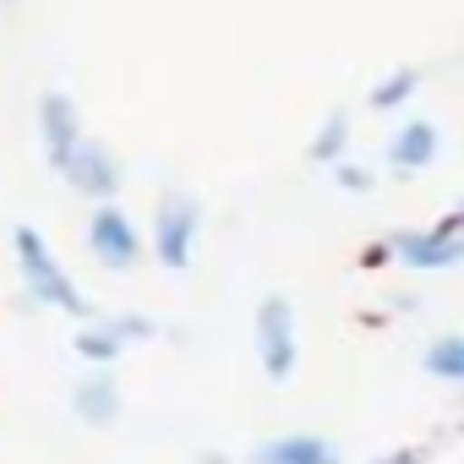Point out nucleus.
I'll list each match as a JSON object with an SVG mask.
<instances>
[{"label": "nucleus", "mask_w": 464, "mask_h": 464, "mask_svg": "<svg viewBox=\"0 0 464 464\" xmlns=\"http://www.w3.org/2000/svg\"><path fill=\"white\" fill-rule=\"evenodd\" d=\"M17 257H23L28 290H34L39 301L61 306V312H72V317H88V301L77 295V285L66 279V268L50 257V246H44V236H39L34 224H17Z\"/></svg>", "instance_id": "nucleus-1"}, {"label": "nucleus", "mask_w": 464, "mask_h": 464, "mask_svg": "<svg viewBox=\"0 0 464 464\" xmlns=\"http://www.w3.org/2000/svg\"><path fill=\"white\" fill-rule=\"evenodd\" d=\"M459 224H464V213L453 208L437 229H399L393 241H382L388 246V257H404V263H415V268H453L459 263Z\"/></svg>", "instance_id": "nucleus-2"}, {"label": "nucleus", "mask_w": 464, "mask_h": 464, "mask_svg": "<svg viewBox=\"0 0 464 464\" xmlns=\"http://www.w3.org/2000/svg\"><path fill=\"white\" fill-rule=\"evenodd\" d=\"M257 350H263V372L274 382H285L295 372V312L290 301H263L257 306Z\"/></svg>", "instance_id": "nucleus-3"}, {"label": "nucleus", "mask_w": 464, "mask_h": 464, "mask_svg": "<svg viewBox=\"0 0 464 464\" xmlns=\"http://www.w3.org/2000/svg\"><path fill=\"white\" fill-rule=\"evenodd\" d=\"M197 202L191 197H169L159 202V218H153V246H159V263L164 268H186L191 263V241H197Z\"/></svg>", "instance_id": "nucleus-4"}, {"label": "nucleus", "mask_w": 464, "mask_h": 464, "mask_svg": "<svg viewBox=\"0 0 464 464\" xmlns=\"http://www.w3.org/2000/svg\"><path fill=\"white\" fill-rule=\"evenodd\" d=\"M88 246H93V257H99L104 268H131V263L142 257L137 229H131V218H126L115 202H104V208L88 218Z\"/></svg>", "instance_id": "nucleus-5"}, {"label": "nucleus", "mask_w": 464, "mask_h": 464, "mask_svg": "<svg viewBox=\"0 0 464 464\" xmlns=\"http://www.w3.org/2000/svg\"><path fill=\"white\" fill-rule=\"evenodd\" d=\"M61 175H66L82 197H99V202L115 197V186H121V164H115V153L99 148V142H77V148L66 153Z\"/></svg>", "instance_id": "nucleus-6"}, {"label": "nucleus", "mask_w": 464, "mask_h": 464, "mask_svg": "<svg viewBox=\"0 0 464 464\" xmlns=\"http://www.w3.org/2000/svg\"><path fill=\"white\" fill-rule=\"evenodd\" d=\"M39 126H44L50 164L61 169V164H66V153L82 142V137H77V110H72V99H66V93H44V99H39Z\"/></svg>", "instance_id": "nucleus-7"}, {"label": "nucleus", "mask_w": 464, "mask_h": 464, "mask_svg": "<svg viewBox=\"0 0 464 464\" xmlns=\"http://www.w3.org/2000/svg\"><path fill=\"white\" fill-rule=\"evenodd\" d=\"M388 159H393L399 169H420V164H431V159H437V126H431V121H404L399 137L388 142Z\"/></svg>", "instance_id": "nucleus-8"}, {"label": "nucleus", "mask_w": 464, "mask_h": 464, "mask_svg": "<svg viewBox=\"0 0 464 464\" xmlns=\"http://www.w3.org/2000/svg\"><path fill=\"white\" fill-rule=\"evenodd\" d=\"M257 464H339V453L323 437H279L257 448Z\"/></svg>", "instance_id": "nucleus-9"}, {"label": "nucleus", "mask_w": 464, "mask_h": 464, "mask_svg": "<svg viewBox=\"0 0 464 464\" xmlns=\"http://www.w3.org/2000/svg\"><path fill=\"white\" fill-rule=\"evenodd\" d=\"M72 404H77V415L82 420H93V426H104V420H115V377H88L77 393H72Z\"/></svg>", "instance_id": "nucleus-10"}, {"label": "nucleus", "mask_w": 464, "mask_h": 464, "mask_svg": "<svg viewBox=\"0 0 464 464\" xmlns=\"http://www.w3.org/2000/svg\"><path fill=\"white\" fill-rule=\"evenodd\" d=\"M420 366L431 372V377H442V382H464V339H437L426 355H420Z\"/></svg>", "instance_id": "nucleus-11"}, {"label": "nucleus", "mask_w": 464, "mask_h": 464, "mask_svg": "<svg viewBox=\"0 0 464 464\" xmlns=\"http://www.w3.org/2000/svg\"><path fill=\"white\" fill-rule=\"evenodd\" d=\"M72 344H77V355L93 361V366H110V361L121 355V334H115V328H82Z\"/></svg>", "instance_id": "nucleus-12"}, {"label": "nucleus", "mask_w": 464, "mask_h": 464, "mask_svg": "<svg viewBox=\"0 0 464 464\" xmlns=\"http://www.w3.org/2000/svg\"><path fill=\"white\" fill-rule=\"evenodd\" d=\"M415 82H420V72H415V66H399L393 77H382V82L372 88V104H377V110H399V104L415 93Z\"/></svg>", "instance_id": "nucleus-13"}, {"label": "nucleus", "mask_w": 464, "mask_h": 464, "mask_svg": "<svg viewBox=\"0 0 464 464\" xmlns=\"http://www.w3.org/2000/svg\"><path fill=\"white\" fill-rule=\"evenodd\" d=\"M344 142H350V115H339V110H334V115L323 121L317 142H312V159H317V164H334V159L344 153Z\"/></svg>", "instance_id": "nucleus-14"}, {"label": "nucleus", "mask_w": 464, "mask_h": 464, "mask_svg": "<svg viewBox=\"0 0 464 464\" xmlns=\"http://www.w3.org/2000/svg\"><path fill=\"white\" fill-rule=\"evenodd\" d=\"M110 328L121 334V344H126V339H148V334H153V323H148V317H121V323H110Z\"/></svg>", "instance_id": "nucleus-15"}, {"label": "nucleus", "mask_w": 464, "mask_h": 464, "mask_svg": "<svg viewBox=\"0 0 464 464\" xmlns=\"http://www.w3.org/2000/svg\"><path fill=\"white\" fill-rule=\"evenodd\" d=\"M339 186H344V191H366V186H372V175H366L361 164H339Z\"/></svg>", "instance_id": "nucleus-16"}, {"label": "nucleus", "mask_w": 464, "mask_h": 464, "mask_svg": "<svg viewBox=\"0 0 464 464\" xmlns=\"http://www.w3.org/2000/svg\"><path fill=\"white\" fill-rule=\"evenodd\" d=\"M377 464H426L415 448H404V453H388V459H377Z\"/></svg>", "instance_id": "nucleus-17"}]
</instances>
